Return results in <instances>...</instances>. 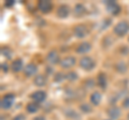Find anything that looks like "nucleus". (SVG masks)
Segmentation results:
<instances>
[{"instance_id": "b1692460", "label": "nucleus", "mask_w": 129, "mask_h": 120, "mask_svg": "<svg viewBox=\"0 0 129 120\" xmlns=\"http://www.w3.org/2000/svg\"><path fill=\"white\" fill-rule=\"evenodd\" d=\"M1 53H2V55L5 56L6 58H8V59H10L11 57H12V54H13V51H12L9 47H2L1 48Z\"/></svg>"}, {"instance_id": "5701e85b", "label": "nucleus", "mask_w": 129, "mask_h": 120, "mask_svg": "<svg viewBox=\"0 0 129 120\" xmlns=\"http://www.w3.org/2000/svg\"><path fill=\"white\" fill-rule=\"evenodd\" d=\"M84 87L86 89H92L95 87V81L92 78H87L85 82H84Z\"/></svg>"}, {"instance_id": "6e6552de", "label": "nucleus", "mask_w": 129, "mask_h": 120, "mask_svg": "<svg viewBox=\"0 0 129 120\" xmlns=\"http://www.w3.org/2000/svg\"><path fill=\"white\" fill-rule=\"evenodd\" d=\"M30 98H31L32 101L36 102V103H41L45 100L46 92L43 91V90H37V91H35V92H32L30 94Z\"/></svg>"}, {"instance_id": "1a4fd4ad", "label": "nucleus", "mask_w": 129, "mask_h": 120, "mask_svg": "<svg viewBox=\"0 0 129 120\" xmlns=\"http://www.w3.org/2000/svg\"><path fill=\"white\" fill-rule=\"evenodd\" d=\"M70 14V8L66 6V5H61L57 8L56 10V15L59 17V18H67Z\"/></svg>"}, {"instance_id": "7ed1b4c3", "label": "nucleus", "mask_w": 129, "mask_h": 120, "mask_svg": "<svg viewBox=\"0 0 129 120\" xmlns=\"http://www.w3.org/2000/svg\"><path fill=\"white\" fill-rule=\"evenodd\" d=\"M88 33H89V30H88V28L85 25H76L73 28V34L78 39L86 38Z\"/></svg>"}, {"instance_id": "20e7f679", "label": "nucleus", "mask_w": 129, "mask_h": 120, "mask_svg": "<svg viewBox=\"0 0 129 120\" xmlns=\"http://www.w3.org/2000/svg\"><path fill=\"white\" fill-rule=\"evenodd\" d=\"M15 100V95L13 93H8L1 99V108L2 109H9L13 106Z\"/></svg>"}, {"instance_id": "cd10ccee", "label": "nucleus", "mask_w": 129, "mask_h": 120, "mask_svg": "<svg viewBox=\"0 0 129 120\" xmlns=\"http://www.w3.org/2000/svg\"><path fill=\"white\" fill-rule=\"evenodd\" d=\"M1 69L3 72H8V66H7V63H2L1 65Z\"/></svg>"}, {"instance_id": "aec40b11", "label": "nucleus", "mask_w": 129, "mask_h": 120, "mask_svg": "<svg viewBox=\"0 0 129 120\" xmlns=\"http://www.w3.org/2000/svg\"><path fill=\"white\" fill-rule=\"evenodd\" d=\"M26 110L28 111V113H30V114L37 113V111L39 110V105H38V103H36V102H30V103H28L27 106H26Z\"/></svg>"}, {"instance_id": "423d86ee", "label": "nucleus", "mask_w": 129, "mask_h": 120, "mask_svg": "<svg viewBox=\"0 0 129 120\" xmlns=\"http://www.w3.org/2000/svg\"><path fill=\"white\" fill-rule=\"evenodd\" d=\"M106 7H107V11L110 14H112V15H117V14H119L120 7H119V5H118L117 2H115V1H113V0H111V1L106 2Z\"/></svg>"}, {"instance_id": "6ab92c4d", "label": "nucleus", "mask_w": 129, "mask_h": 120, "mask_svg": "<svg viewBox=\"0 0 129 120\" xmlns=\"http://www.w3.org/2000/svg\"><path fill=\"white\" fill-rule=\"evenodd\" d=\"M34 84H35L36 86H38V87L44 86V85L46 84V78H45V76H44V75H42V74L37 75V76L34 78Z\"/></svg>"}, {"instance_id": "bb28decb", "label": "nucleus", "mask_w": 129, "mask_h": 120, "mask_svg": "<svg viewBox=\"0 0 129 120\" xmlns=\"http://www.w3.org/2000/svg\"><path fill=\"white\" fill-rule=\"evenodd\" d=\"M26 117H25V115H22V114H19L17 116H15V117L12 119V120H25Z\"/></svg>"}, {"instance_id": "412c9836", "label": "nucleus", "mask_w": 129, "mask_h": 120, "mask_svg": "<svg viewBox=\"0 0 129 120\" xmlns=\"http://www.w3.org/2000/svg\"><path fill=\"white\" fill-rule=\"evenodd\" d=\"M80 109L84 114H89V113H91V110H92L90 104H88V103H82L80 105Z\"/></svg>"}, {"instance_id": "9d476101", "label": "nucleus", "mask_w": 129, "mask_h": 120, "mask_svg": "<svg viewBox=\"0 0 129 120\" xmlns=\"http://www.w3.org/2000/svg\"><path fill=\"white\" fill-rule=\"evenodd\" d=\"M90 49H91V44L89 42H82L76 46L75 51L80 55H84V54H87Z\"/></svg>"}, {"instance_id": "c85d7f7f", "label": "nucleus", "mask_w": 129, "mask_h": 120, "mask_svg": "<svg viewBox=\"0 0 129 120\" xmlns=\"http://www.w3.org/2000/svg\"><path fill=\"white\" fill-rule=\"evenodd\" d=\"M34 120H45V118H44L43 116H38V117H36Z\"/></svg>"}, {"instance_id": "4468645a", "label": "nucleus", "mask_w": 129, "mask_h": 120, "mask_svg": "<svg viewBox=\"0 0 129 120\" xmlns=\"http://www.w3.org/2000/svg\"><path fill=\"white\" fill-rule=\"evenodd\" d=\"M97 84L100 88L102 89H106V87L108 85V77L104 73H99L97 75Z\"/></svg>"}, {"instance_id": "0eeeda50", "label": "nucleus", "mask_w": 129, "mask_h": 120, "mask_svg": "<svg viewBox=\"0 0 129 120\" xmlns=\"http://www.w3.org/2000/svg\"><path fill=\"white\" fill-rule=\"evenodd\" d=\"M75 63H76V60L73 56H67V57H64L61 61H60L59 65L62 69H70V68L73 67Z\"/></svg>"}, {"instance_id": "dca6fc26", "label": "nucleus", "mask_w": 129, "mask_h": 120, "mask_svg": "<svg viewBox=\"0 0 129 120\" xmlns=\"http://www.w3.org/2000/svg\"><path fill=\"white\" fill-rule=\"evenodd\" d=\"M128 70V67L127 65L125 63L123 60H119L118 62H116V65H115V71L117 72V73L119 74H124V73H126Z\"/></svg>"}, {"instance_id": "c756f323", "label": "nucleus", "mask_w": 129, "mask_h": 120, "mask_svg": "<svg viewBox=\"0 0 129 120\" xmlns=\"http://www.w3.org/2000/svg\"><path fill=\"white\" fill-rule=\"evenodd\" d=\"M13 3H14L13 1H11V2H7V3H6V6L8 7V6H11V5H13Z\"/></svg>"}, {"instance_id": "2f4dec72", "label": "nucleus", "mask_w": 129, "mask_h": 120, "mask_svg": "<svg viewBox=\"0 0 129 120\" xmlns=\"http://www.w3.org/2000/svg\"><path fill=\"white\" fill-rule=\"evenodd\" d=\"M128 40H129V39H128Z\"/></svg>"}, {"instance_id": "f3484780", "label": "nucleus", "mask_w": 129, "mask_h": 120, "mask_svg": "<svg viewBox=\"0 0 129 120\" xmlns=\"http://www.w3.org/2000/svg\"><path fill=\"white\" fill-rule=\"evenodd\" d=\"M86 13V10H85V7L83 5H81V3H78V5H75L74 9H73V14L75 15L76 17H81L83 16L84 14Z\"/></svg>"}, {"instance_id": "7c9ffc66", "label": "nucleus", "mask_w": 129, "mask_h": 120, "mask_svg": "<svg viewBox=\"0 0 129 120\" xmlns=\"http://www.w3.org/2000/svg\"><path fill=\"white\" fill-rule=\"evenodd\" d=\"M128 120H129V114H128Z\"/></svg>"}, {"instance_id": "393cba45", "label": "nucleus", "mask_w": 129, "mask_h": 120, "mask_svg": "<svg viewBox=\"0 0 129 120\" xmlns=\"http://www.w3.org/2000/svg\"><path fill=\"white\" fill-rule=\"evenodd\" d=\"M64 78H66V75H64L63 73H61V72H58V73H56V74H55L54 82H56V83H60V82H62Z\"/></svg>"}, {"instance_id": "f257e3e1", "label": "nucleus", "mask_w": 129, "mask_h": 120, "mask_svg": "<svg viewBox=\"0 0 129 120\" xmlns=\"http://www.w3.org/2000/svg\"><path fill=\"white\" fill-rule=\"evenodd\" d=\"M113 31H114V33L117 35V37H124L129 31V24L126 21L118 22L114 26V28H113Z\"/></svg>"}, {"instance_id": "2eb2a0df", "label": "nucleus", "mask_w": 129, "mask_h": 120, "mask_svg": "<svg viewBox=\"0 0 129 120\" xmlns=\"http://www.w3.org/2000/svg\"><path fill=\"white\" fill-rule=\"evenodd\" d=\"M11 69L14 73H18L21 72L23 69V60L22 59H15L13 62H12V66H11Z\"/></svg>"}, {"instance_id": "a211bd4d", "label": "nucleus", "mask_w": 129, "mask_h": 120, "mask_svg": "<svg viewBox=\"0 0 129 120\" xmlns=\"http://www.w3.org/2000/svg\"><path fill=\"white\" fill-rule=\"evenodd\" d=\"M101 93H99L98 91H95V92H92L91 94H90V102H91V104L92 105H95V106H97V105H99L100 104V102H101Z\"/></svg>"}, {"instance_id": "a878e982", "label": "nucleus", "mask_w": 129, "mask_h": 120, "mask_svg": "<svg viewBox=\"0 0 129 120\" xmlns=\"http://www.w3.org/2000/svg\"><path fill=\"white\" fill-rule=\"evenodd\" d=\"M123 107L124 108H129V97H126L123 101Z\"/></svg>"}, {"instance_id": "f8f14e48", "label": "nucleus", "mask_w": 129, "mask_h": 120, "mask_svg": "<svg viewBox=\"0 0 129 120\" xmlns=\"http://www.w3.org/2000/svg\"><path fill=\"white\" fill-rule=\"evenodd\" d=\"M37 71H38V68L35 63H28L23 70L24 74H25L27 77H30V76H32V75H35L36 73H37Z\"/></svg>"}, {"instance_id": "39448f33", "label": "nucleus", "mask_w": 129, "mask_h": 120, "mask_svg": "<svg viewBox=\"0 0 129 120\" xmlns=\"http://www.w3.org/2000/svg\"><path fill=\"white\" fill-rule=\"evenodd\" d=\"M38 9L43 14H47L53 10V3L48 0H41L38 2Z\"/></svg>"}, {"instance_id": "f03ea898", "label": "nucleus", "mask_w": 129, "mask_h": 120, "mask_svg": "<svg viewBox=\"0 0 129 120\" xmlns=\"http://www.w3.org/2000/svg\"><path fill=\"white\" fill-rule=\"evenodd\" d=\"M79 65H80V67L82 68L83 70H85V71H91L95 68L96 62H95V60L92 59L91 57L84 56V57H82V58L80 59Z\"/></svg>"}, {"instance_id": "4be33fe9", "label": "nucleus", "mask_w": 129, "mask_h": 120, "mask_svg": "<svg viewBox=\"0 0 129 120\" xmlns=\"http://www.w3.org/2000/svg\"><path fill=\"white\" fill-rule=\"evenodd\" d=\"M78 78H79L78 74H76L75 72H73V71H71V72H69V73L66 74V79H68L69 82H75Z\"/></svg>"}, {"instance_id": "ddd939ff", "label": "nucleus", "mask_w": 129, "mask_h": 120, "mask_svg": "<svg viewBox=\"0 0 129 120\" xmlns=\"http://www.w3.org/2000/svg\"><path fill=\"white\" fill-rule=\"evenodd\" d=\"M107 113H108L109 116H110L111 119H114V120L118 119L119 116H120V108L117 107V106H115V105H112V106H110L108 108Z\"/></svg>"}, {"instance_id": "9b49d317", "label": "nucleus", "mask_w": 129, "mask_h": 120, "mask_svg": "<svg viewBox=\"0 0 129 120\" xmlns=\"http://www.w3.org/2000/svg\"><path fill=\"white\" fill-rule=\"evenodd\" d=\"M46 60L50 65H57V63H60V61H61L59 59V55L56 50H51L46 56Z\"/></svg>"}]
</instances>
